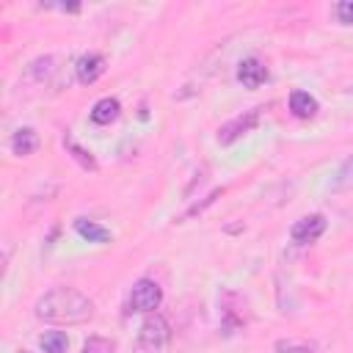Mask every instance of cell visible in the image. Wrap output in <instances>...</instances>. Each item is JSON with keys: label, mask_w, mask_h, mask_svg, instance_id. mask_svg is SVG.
<instances>
[{"label": "cell", "mask_w": 353, "mask_h": 353, "mask_svg": "<svg viewBox=\"0 0 353 353\" xmlns=\"http://www.w3.org/2000/svg\"><path fill=\"white\" fill-rule=\"evenodd\" d=\"M33 314L44 323L74 325V323H85L94 317V301L74 287H55L36 298Z\"/></svg>", "instance_id": "cell-1"}, {"label": "cell", "mask_w": 353, "mask_h": 353, "mask_svg": "<svg viewBox=\"0 0 353 353\" xmlns=\"http://www.w3.org/2000/svg\"><path fill=\"white\" fill-rule=\"evenodd\" d=\"M171 342V325L163 314L152 312L143 317L141 328H138V350L141 353H165Z\"/></svg>", "instance_id": "cell-2"}, {"label": "cell", "mask_w": 353, "mask_h": 353, "mask_svg": "<svg viewBox=\"0 0 353 353\" xmlns=\"http://www.w3.org/2000/svg\"><path fill=\"white\" fill-rule=\"evenodd\" d=\"M163 303V287L152 279H141L130 290V309L141 314H152Z\"/></svg>", "instance_id": "cell-3"}, {"label": "cell", "mask_w": 353, "mask_h": 353, "mask_svg": "<svg viewBox=\"0 0 353 353\" xmlns=\"http://www.w3.org/2000/svg\"><path fill=\"white\" fill-rule=\"evenodd\" d=\"M259 119H262V108H251V110H245V113L229 119L226 124L218 127V143H223V146L234 143L237 138H243L245 132H251V130L259 124Z\"/></svg>", "instance_id": "cell-4"}, {"label": "cell", "mask_w": 353, "mask_h": 353, "mask_svg": "<svg viewBox=\"0 0 353 353\" xmlns=\"http://www.w3.org/2000/svg\"><path fill=\"white\" fill-rule=\"evenodd\" d=\"M325 226H328L325 215L312 212V215H303V218H298V221L292 223L290 237H292V243H298V245H309V243H314V240L323 237Z\"/></svg>", "instance_id": "cell-5"}, {"label": "cell", "mask_w": 353, "mask_h": 353, "mask_svg": "<svg viewBox=\"0 0 353 353\" xmlns=\"http://www.w3.org/2000/svg\"><path fill=\"white\" fill-rule=\"evenodd\" d=\"M105 74V58L99 55V52H85V55H80L77 61H74V77L80 80V83H94V80H99Z\"/></svg>", "instance_id": "cell-6"}, {"label": "cell", "mask_w": 353, "mask_h": 353, "mask_svg": "<svg viewBox=\"0 0 353 353\" xmlns=\"http://www.w3.org/2000/svg\"><path fill=\"white\" fill-rule=\"evenodd\" d=\"M237 80L245 85V88H259L265 80H268V66L256 58V55H248L240 61L237 66Z\"/></svg>", "instance_id": "cell-7"}, {"label": "cell", "mask_w": 353, "mask_h": 353, "mask_svg": "<svg viewBox=\"0 0 353 353\" xmlns=\"http://www.w3.org/2000/svg\"><path fill=\"white\" fill-rule=\"evenodd\" d=\"M119 113H121V105H119V99L116 97H102V99H97L94 102V108H91V121L94 124H99V127H105V124H110V121H116L119 119Z\"/></svg>", "instance_id": "cell-8"}, {"label": "cell", "mask_w": 353, "mask_h": 353, "mask_svg": "<svg viewBox=\"0 0 353 353\" xmlns=\"http://www.w3.org/2000/svg\"><path fill=\"white\" fill-rule=\"evenodd\" d=\"M36 149H39V132L33 127H19L11 135V152L17 157H30Z\"/></svg>", "instance_id": "cell-9"}, {"label": "cell", "mask_w": 353, "mask_h": 353, "mask_svg": "<svg viewBox=\"0 0 353 353\" xmlns=\"http://www.w3.org/2000/svg\"><path fill=\"white\" fill-rule=\"evenodd\" d=\"M55 72H58L55 55H41V58H36V61H30V63L25 66V80H30V83H44V80H50Z\"/></svg>", "instance_id": "cell-10"}, {"label": "cell", "mask_w": 353, "mask_h": 353, "mask_svg": "<svg viewBox=\"0 0 353 353\" xmlns=\"http://www.w3.org/2000/svg\"><path fill=\"white\" fill-rule=\"evenodd\" d=\"M317 99L309 94V91H292L290 94V110H292V116H298V119H312L314 113H317Z\"/></svg>", "instance_id": "cell-11"}, {"label": "cell", "mask_w": 353, "mask_h": 353, "mask_svg": "<svg viewBox=\"0 0 353 353\" xmlns=\"http://www.w3.org/2000/svg\"><path fill=\"white\" fill-rule=\"evenodd\" d=\"M74 232L88 243H110V229H105V226H99L94 221H85V218L74 221Z\"/></svg>", "instance_id": "cell-12"}, {"label": "cell", "mask_w": 353, "mask_h": 353, "mask_svg": "<svg viewBox=\"0 0 353 353\" xmlns=\"http://www.w3.org/2000/svg\"><path fill=\"white\" fill-rule=\"evenodd\" d=\"M41 353H66L69 350V336L63 331H44L39 336Z\"/></svg>", "instance_id": "cell-13"}, {"label": "cell", "mask_w": 353, "mask_h": 353, "mask_svg": "<svg viewBox=\"0 0 353 353\" xmlns=\"http://www.w3.org/2000/svg\"><path fill=\"white\" fill-rule=\"evenodd\" d=\"M63 146L72 152V157H74V160H77L83 168L97 171V160H94V154H91V152H85V149H83V146H80V143H77L72 135H66V138H63Z\"/></svg>", "instance_id": "cell-14"}, {"label": "cell", "mask_w": 353, "mask_h": 353, "mask_svg": "<svg viewBox=\"0 0 353 353\" xmlns=\"http://www.w3.org/2000/svg\"><path fill=\"white\" fill-rule=\"evenodd\" d=\"M334 190H353V154L342 160L334 176Z\"/></svg>", "instance_id": "cell-15"}, {"label": "cell", "mask_w": 353, "mask_h": 353, "mask_svg": "<svg viewBox=\"0 0 353 353\" xmlns=\"http://www.w3.org/2000/svg\"><path fill=\"white\" fill-rule=\"evenodd\" d=\"M80 353H116V342L105 336H88Z\"/></svg>", "instance_id": "cell-16"}, {"label": "cell", "mask_w": 353, "mask_h": 353, "mask_svg": "<svg viewBox=\"0 0 353 353\" xmlns=\"http://www.w3.org/2000/svg\"><path fill=\"white\" fill-rule=\"evenodd\" d=\"M276 353H314L306 342H295V339H279L276 342Z\"/></svg>", "instance_id": "cell-17"}, {"label": "cell", "mask_w": 353, "mask_h": 353, "mask_svg": "<svg viewBox=\"0 0 353 353\" xmlns=\"http://www.w3.org/2000/svg\"><path fill=\"white\" fill-rule=\"evenodd\" d=\"M334 17L342 25H353V0H342L334 6Z\"/></svg>", "instance_id": "cell-18"}, {"label": "cell", "mask_w": 353, "mask_h": 353, "mask_svg": "<svg viewBox=\"0 0 353 353\" xmlns=\"http://www.w3.org/2000/svg\"><path fill=\"white\" fill-rule=\"evenodd\" d=\"M14 353H30V350H14Z\"/></svg>", "instance_id": "cell-19"}, {"label": "cell", "mask_w": 353, "mask_h": 353, "mask_svg": "<svg viewBox=\"0 0 353 353\" xmlns=\"http://www.w3.org/2000/svg\"><path fill=\"white\" fill-rule=\"evenodd\" d=\"M350 97H353V88H350Z\"/></svg>", "instance_id": "cell-20"}]
</instances>
